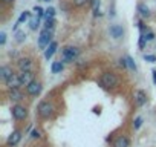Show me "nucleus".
<instances>
[{"instance_id": "9", "label": "nucleus", "mask_w": 156, "mask_h": 147, "mask_svg": "<svg viewBox=\"0 0 156 147\" xmlns=\"http://www.w3.org/2000/svg\"><path fill=\"white\" fill-rule=\"evenodd\" d=\"M135 101H136V106H144L145 104V101H147V95H145V92L144 91H136L135 92Z\"/></svg>"}, {"instance_id": "34", "label": "nucleus", "mask_w": 156, "mask_h": 147, "mask_svg": "<svg viewBox=\"0 0 156 147\" xmlns=\"http://www.w3.org/2000/svg\"><path fill=\"white\" fill-rule=\"evenodd\" d=\"M14 0H3V3H12Z\"/></svg>"}, {"instance_id": "24", "label": "nucleus", "mask_w": 156, "mask_h": 147, "mask_svg": "<svg viewBox=\"0 0 156 147\" xmlns=\"http://www.w3.org/2000/svg\"><path fill=\"white\" fill-rule=\"evenodd\" d=\"M89 2H92V0H73V5L80 8V6H84L86 3H89Z\"/></svg>"}, {"instance_id": "31", "label": "nucleus", "mask_w": 156, "mask_h": 147, "mask_svg": "<svg viewBox=\"0 0 156 147\" xmlns=\"http://www.w3.org/2000/svg\"><path fill=\"white\" fill-rule=\"evenodd\" d=\"M144 58H145L147 61H156V57H154V55H144Z\"/></svg>"}, {"instance_id": "33", "label": "nucleus", "mask_w": 156, "mask_h": 147, "mask_svg": "<svg viewBox=\"0 0 156 147\" xmlns=\"http://www.w3.org/2000/svg\"><path fill=\"white\" fill-rule=\"evenodd\" d=\"M151 74H153V81H154V84H156V70H153Z\"/></svg>"}, {"instance_id": "18", "label": "nucleus", "mask_w": 156, "mask_h": 147, "mask_svg": "<svg viewBox=\"0 0 156 147\" xmlns=\"http://www.w3.org/2000/svg\"><path fill=\"white\" fill-rule=\"evenodd\" d=\"M92 9H94V16L97 17V16H101V13H100V5H101V0H92Z\"/></svg>"}, {"instance_id": "19", "label": "nucleus", "mask_w": 156, "mask_h": 147, "mask_svg": "<svg viewBox=\"0 0 156 147\" xmlns=\"http://www.w3.org/2000/svg\"><path fill=\"white\" fill-rule=\"evenodd\" d=\"M51 69H52V74H60L63 70V63L61 61H54Z\"/></svg>"}, {"instance_id": "8", "label": "nucleus", "mask_w": 156, "mask_h": 147, "mask_svg": "<svg viewBox=\"0 0 156 147\" xmlns=\"http://www.w3.org/2000/svg\"><path fill=\"white\" fill-rule=\"evenodd\" d=\"M12 75H14V72H12V69H11L9 66H2V67H0V78H2L5 83H6Z\"/></svg>"}, {"instance_id": "4", "label": "nucleus", "mask_w": 156, "mask_h": 147, "mask_svg": "<svg viewBox=\"0 0 156 147\" xmlns=\"http://www.w3.org/2000/svg\"><path fill=\"white\" fill-rule=\"evenodd\" d=\"M61 55H63V61H73V60H76L78 55H80V51L73 46H66L63 49Z\"/></svg>"}, {"instance_id": "16", "label": "nucleus", "mask_w": 156, "mask_h": 147, "mask_svg": "<svg viewBox=\"0 0 156 147\" xmlns=\"http://www.w3.org/2000/svg\"><path fill=\"white\" fill-rule=\"evenodd\" d=\"M9 98H11L12 101H19V100L23 98V94L20 92L19 88H16V89H9Z\"/></svg>"}, {"instance_id": "22", "label": "nucleus", "mask_w": 156, "mask_h": 147, "mask_svg": "<svg viewBox=\"0 0 156 147\" xmlns=\"http://www.w3.org/2000/svg\"><path fill=\"white\" fill-rule=\"evenodd\" d=\"M54 14H55V9H54V8H48V9L44 11V17H46V19H54Z\"/></svg>"}, {"instance_id": "25", "label": "nucleus", "mask_w": 156, "mask_h": 147, "mask_svg": "<svg viewBox=\"0 0 156 147\" xmlns=\"http://www.w3.org/2000/svg\"><path fill=\"white\" fill-rule=\"evenodd\" d=\"M34 13H37V17H40V19L44 17V11H43L40 6H35V8H34Z\"/></svg>"}, {"instance_id": "5", "label": "nucleus", "mask_w": 156, "mask_h": 147, "mask_svg": "<svg viewBox=\"0 0 156 147\" xmlns=\"http://www.w3.org/2000/svg\"><path fill=\"white\" fill-rule=\"evenodd\" d=\"M19 78H20L22 86H28L29 83L34 81V74H32V70H22L19 74Z\"/></svg>"}, {"instance_id": "14", "label": "nucleus", "mask_w": 156, "mask_h": 147, "mask_svg": "<svg viewBox=\"0 0 156 147\" xmlns=\"http://www.w3.org/2000/svg\"><path fill=\"white\" fill-rule=\"evenodd\" d=\"M129 138L127 136H118L116 139H115V142H113V147H129Z\"/></svg>"}, {"instance_id": "12", "label": "nucleus", "mask_w": 156, "mask_h": 147, "mask_svg": "<svg viewBox=\"0 0 156 147\" xmlns=\"http://www.w3.org/2000/svg\"><path fill=\"white\" fill-rule=\"evenodd\" d=\"M6 86L9 88V89H16V88H19V86H22V83H20V78H19V75H14L6 81Z\"/></svg>"}, {"instance_id": "29", "label": "nucleus", "mask_w": 156, "mask_h": 147, "mask_svg": "<svg viewBox=\"0 0 156 147\" xmlns=\"http://www.w3.org/2000/svg\"><path fill=\"white\" fill-rule=\"evenodd\" d=\"M144 37H145V40H147V41H151V40L154 38V34H153V32H147Z\"/></svg>"}, {"instance_id": "27", "label": "nucleus", "mask_w": 156, "mask_h": 147, "mask_svg": "<svg viewBox=\"0 0 156 147\" xmlns=\"http://www.w3.org/2000/svg\"><path fill=\"white\" fill-rule=\"evenodd\" d=\"M141 124H142V118H141V117H138V118L133 121V127H135V129H139V127H141Z\"/></svg>"}, {"instance_id": "30", "label": "nucleus", "mask_w": 156, "mask_h": 147, "mask_svg": "<svg viewBox=\"0 0 156 147\" xmlns=\"http://www.w3.org/2000/svg\"><path fill=\"white\" fill-rule=\"evenodd\" d=\"M5 41H6V34L2 32L0 34V45H5Z\"/></svg>"}, {"instance_id": "7", "label": "nucleus", "mask_w": 156, "mask_h": 147, "mask_svg": "<svg viewBox=\"0 0 156 147\" xmlns=\"http://www.w3.org/2000/svg\"><path fill=\"white\" fill-rule=\"evenodd\" d=\"M26 91H28V94L29 95H32V97H35V95H38L40 92H41V84H40V81H32V83H29L28 86H26Z\"/></svg>"}, {"instance_id": "35", "label": "nucleus", "mask_w": 156, "mask_h": 147, "mask_svg": "<svg viewBox=\"0 0 156 147\" xmlns=\"http://www.w3.org/2000/svg\"><path fill=\"white\" fill-rule=\"evenodd\" d=\"M43 2H49V0H43Z\"/></svg>"}, {"instance_id": "32", "label": "nucleus", "mask_w": 156, "mask_h": 147, "mask_svg": "<svg viewBox=\"0 0 156 147\" xmlns=\"http://www.w3.org/2000/svg\"><path fill=\"white\" fill-rule=\"evenodd\" d=\"M31 136H32V138H40L41 135H40V132H38V130H32V133H31Z\"/></svg>"}, {"instance_id": "17", "label": "nucleus", "mask_w": 156, "mask_h": 147, "mask_svg": "<svg viewBox=\"0 0 156 147\" xmlns=\"http://www.w3.org/2000/svg\"><path fill=\"white\" fill-rule=\"evenodd\" d=\"M29 17H31V13H29V11H23V13L20 14V17H19V20H17V25L14 26V31H16V29L19 28V25H22L23 22H26V20L29 19Z\"/></svg>"}, {"instance_id": "13", "label": "nucleus", "mask_w": 156, "mask_h": 147, "mask_svg": "<svg viewBox=\"0 0 156 147\" xmlns=\"http://www.w3.org/2000/svg\"><path fill=\"white\" fill-rule=\"evenodd\" d=\"M57 48H58V45H57V41H52L49 46H48V49L44 51V57H46V60H49V58H52V55L55 54V51H57Z\"/></svg>"}, {"instance_id": "20", "label": "nucleus", "mask_w": 156, "mask_h": 147, "mask_svg": "<svg viewBox=\"0 0 156 147\" xmlns=\"http://www.w3.org/2000/svg\"><path fill=\"white\" fill-rule=\"evenodd\" d=\"M138 11L141 13V16H142V17H148V16H150L148 8H147L145 5H142V3H141V5H138Z\"/></svg>"}, {"instance_id": "15", "label": "nucleus", "mask_w": 156, "mask_h": 147, "mask_svg": "<svg viewBox=\"0 0 156 147\" xmlns=\"http://www.w3.org/2000/svg\"><path fill=\"white\" fill-rule=\"evenodd\" d=\"M19 67H20V70H31L32 61H31L29 58H22V60L19 61Z\"/></svg>"}, {"instance_id": "11", "label": "nucleus", "mask_w": 156, "mask_h": 147, "mask_svg": "<svg viewBox=\"0 0 156 147\" xmlns=\"http://www.w3.org/2000/svg\"><path fill=\"white\" fill-rule=\"evenodd\" d=\"M20 138H22V135H20V132L19 130H14L9 136H8V145H16V144H19V141H20Z\"/></svg>"}, {"instance_id": "26", "label": "nucleus", "mask_w": 156, "mask_h": 147, "mask_svg": "<svg viewBox=\"0 0 156 147\" xmlns=\"http://www.w3.org/2000/svg\"><path fill=\"white\" fill-rule=\"evenodd\" d=\"M126 60H127V66H129L130 69H136V64H135V61L132 60V57H127Z\"/></svg>"}, {"instance_id": "28", "label": "nucleus", "mask_w": 156, "mask_h": 147, "mask_svg": "<svg viewBox=\"0 0 156 147\" xmlns=\"http://www.w3.org/2000/svg\"><path fill=\"white\" fill-rule=\"evenodd\" d=\"M25 37H26L25 32H17V41H19V43H22V41L25 40Z\"/></svg>"}, {"instance_id": "23", "label": "nucleus", "mask_w": 156, "mask_h": 147, "mask_svg": "<svg viewBox=\"0 0 156 147\" xmlns=\"http://www.w3.org/2000/svg\"><path fill=\"white\" fill-rule=\"evenodd\" d=\"M54 25H55V20L54 19H46V25H44V28L46 29H54Z\"/></svg>"}, {"instance_id": "3", "label": "nucleus", "mask_w": 156, "mask_h": 147, "mask_svg": "<svg viewBox=\"0 0 156 147\" xmlns=\"http://www.w3.org/2000/svg\"><path fill=\"white\" fill-rule=\"evenodd\" d=\"M38 115L41 117V118H49L52 113H54V106L49 103V101H41L40 104H38Z\"/></svg>"}, {"instance_id": "21", "label": "nucleus", "mask_w": 156, "mask_h": 147, "mask_svg": "<svg viewBox=\"0 0 156 147\" xmlns=\"http://www.w3.org/2000/svg\"><path fill=\"white\" fill-rule=\"evenodd\" d=\"M38 26H40V17H37V19H32V20L29 22V28H31L32 31H35Z\"/></svg>"}, {"instance_id": "6", "label": "nucleus", "mask_w": 156, "mask_h": 147, "mask_svg": "<svg viewBox=\"0 0 156 147\" xmlns=\"http://www.w3.org/2000/svg\"><path fill=\"white\" fill-rule=\"evenodd\" d=\"M11 112H12V117H14L16 120H25L26 115H28L26 107H23V106H20V104H16V106L11 109Z\"/></svg>"}, {"instance_id": "10", "label": "nucleus", "mask_w": 156, "mask_h": 147, "mask_svg": "<svg viewBox=\"0 0 156 147\" xmlns=\"http://www.w3.org/2000/svg\"><path fill=\"white\" fill-rule=\"evenodd\" d=\"M122 34H124L122 26H119V25H112V26H110V35H112L113 38H121Z\"/></svg>"}, {"instance_id": "2", "label": "nucleus", "mask_w": 156, "mask_h": 147, "mask_svg": "<svg viewBox=\"0 0 156 147\" xmlns=\"http://www.w3.org/2000/svg\"><path fill=\"white\" fill-rule=\"evenodd\" d=\"M52 41H54V40H52V31L44 28V29L41 31L40 37H38V46L43 49V48H48Z\"/></svg>"}, {"instance_id": "1", "label": "nucleus", "mask_w": 156, "mask_h": 147, "mask_svg": "<svg viewBox=\"0 0 156 147\" xmlns=\"http://www.w3.org/2000/svg\"><path fill=\"white\" fill-rule=\"evenodd\" d=\"M100 83H101L103 88L110 89V88H115V86L118 84V78H116L115 74H112V72H106V74H103V75H101Z\"/></svg>"}]
</instances>
